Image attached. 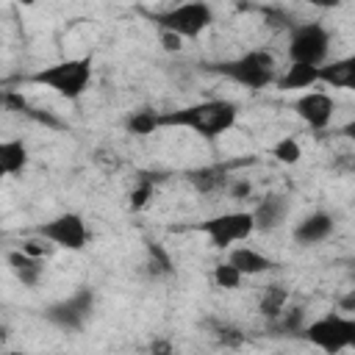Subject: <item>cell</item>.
<instances>
[{
	"mask_svg": "<svg viewBox=\"0 0 355 355\" xmlns=\"http://www.w3.org/2000/svg\"><path fill=\"white\" fill-rule=\"evenodd\" d=\"M239 119V105L230 100H200L161 114V128H186L202 139H219Z\"/></svg>",
	"mask_w": 355,
	"mask_h": 355,
	"instance_id": "6da1fadb",
	"label": "cell"
},
{
	"mask_svg": "<svg viewBox=\"0 0 355 355\" xmlns=\"http://www.w3.org/2000/svg\"><path fill=\"white\" fill-rule=\"evenodd\" d=\"M208 69L244 86V89H266V86L277 83V67H275V55L269 50H250L239 58L211 64Z\"/></svg>",
	"mask_w": 355,
	"mask_h": 355,
	"instance_id": "7a4b0ae2",
	"label": "cell"
},
{
	"mask_svg": "<svg viewBox=\"0 0 355 355\" xmlns=\"http://www.w3.org/2000/svg\"><path fill=\"white\" fill-rule=\"evenodd\" d=\"M31 83L47 86L64 100H78L92 83V58H67L28 75Z\"/></svg>",
	"mask_w": 355,
	"mask_h": 355,
	"instance_id": "3957f363",
	"label": "cell"
},
{
	"mask_svg": "<svg viewBox=\"0 0 355 355\" xmlns=\"http://www.w3.org/2000/svg\"><path fill=\"white\" fill-rule=\"evenodd\" d=\"M300 336L308 344L319 347L324 355H338L344 349H352V344H355V319H349L344 313H324V316L313 319L311 324H305V330Z\"/></svg>",
	"mask_w": 355,
	"mask_h": 355,
	"instance_id": "277c9868",
	"label": "cell"
},
{
	"mask_svg": "<svg viewBox=\"0 0 355 355\" xmlns=\"http://www.w3.org/2000/svg\"><path fill=\"white\" fill-rule=\"evenodd\" d=\"M330 53V33L319 22H302L291 28L288 36V58L291 64H308V67H324V58Z\"/></svg>",
	"mask_w": 355,
	"mask_h": 355,
	"instance_id": "5b68a950",
	"label": "cell"
},
{
	"mask_svg": "<svg viewBox=\"0 0 355 355\" xmlns=\"http://www.w3.org/2000/svg\"><path fill=\"white\" fill-rule=\"evenodd\" d=\"M197 230L205 233L216 250H227L255 233V216H252V211H227V214L200 222Z\"/></svg>",
	"mask_w": 355,
	"mask_h": 355,
	"instance_id": "8992f818",
	"label": "cell"
},
{
	"mask_svg": "<svg viewBox=\"0 0 355 355\" xmlns=\"http://www.w3.org/2000/svg\"><path fill=\"white\" fill-rule=\"evenodd\" d=\"M211 22H214V11L208 3H183L158 17V28L180 39H197Z\"/></svg>",
	"mask_w": 355,
	"mask_h": 355,
	"instance_id": "52a82bcc",
	"label": "cell"
},
{
	"mask_svg": "<svg viewBox=\"0 0 355 355\" xmlns=\"http://www.w3.org/2000/svg\"><path fill=\"white\" fill-rule=\"evenodd\" d=\"M92 308H94V291L89 286H80L69 297L47 305L44 308V319L50 324L61 327V330H80L89 322Z\"/></svg>",
	"mask_w": 355,
	"mask_h": 355,
	"instance_id": "ba28073f",
	"label": "cell"
},
{
	"mask_svg": "<svg viewBox=\"0 0 355 355\" xmlns=\"http://www.w3.org/2000/svg\"><path fill=\"white\" fill-rule=\"evenodd\" d=\"M36 233H39L44 241H50L53 247L72 250V252H78V250H83V247L89 244V227H86L83 216H80V214H72V211L58 214V216L42 222V225L36 227Z\"/></svg>",
	"mask_w": 355,
	"mask_h": 355,
	"instance_id": "9c48e42d",
	"label": "cell"
},
{
	"mask_svg": "<svg viewBox=\"0 0 355 355\" xmlns=\"http://www.w3.org/2000/svg\"><path fill=\"white\" fill-rule=\"evenodd\" d=\"M294 114L311 128V130H324L333 122L336 114V100L324 92H305L294 100Z\"/></svg>",
	"mask_w": 355,
	"mask_h": 355,
	"instance_id": "30bf717a",
	"label": "cell"
},
{
	"mask_svg": "<svg viewBox=\"0 0 355 355\" xmlns=\"http://www.w3.org/2000/svg\"><path fill=\"white\" fill-rule=\"evenodd\" d=\"M333 225H336V222H333V216H330L327 211H313V214H308L305 219L297 222V227L291 230V236H294L297 244L311 247V244L324 241V239L333 233Z\"/></svg>",
	"mask_w": 355,
	"mask_h": 355,
	"instance_id": "8fae6325",
	"label": "cell"
},
{
	"mask_svg": "<svg viewBox=\"0 0 355 355\" xmlns=\"http://www.w3.org/2000/svg\"><path fill=\"white\" fill-rule=\"evenodd\" d=\"M319 83H324L330 89H349V92H355V53L319 67Z\"/></svg>",
	"mask_w": 355,
	"mask_h": 355,
	"instance_id": "7c38bea8",
	"label": "cell"
},
{
	"mask_svg": "<svg viewBox=\"0 0 355 355\" xmlns=\"http://www.w3.org/2000/svg\"><path fill=\"white\" fill-rule=\"evenodd\" d=\"M286 214H288V200L286 197H280V194H272V197H263L258 205H255V211H252V216H255V230H275V227H280L283 225V219H286Z\"/></svg>",
	"mask_w": 355,
	"mask_h": 355,
	"instance_id": "4fadbf2b",
	"label": "cell"
},
{
	"mask_svg": "<svg viewBox=\"0 0 355 355\" xmlns=\"http://www.w3.org/2000/svg\"><path fill=\"white\" fill-rule=\"evenodd\" d=\"M6 263H8V269L14 272V277L22 283V286H28V288H33L39 280H42V258H33V255H28V252H22V250H11L8 255H6Z\"/></svg>",
	"mask_w": 355,
	"mask_h": 355,
	"instance_id": "5bb4252c",
	"label": "cell"
},
{
	"mask_svg": "<svg viewBox=\"0 0 355 355\" xmlns=\"http://www.w3.org/2000/svg\"><path fill=\"white\" fill-rule=\"evenodd\" d=\"M227 261L241 272V275H261V272H269L272 266H275V261L272 258H266L263 252H258V250H252V247H233L230 250V255H227Z\"/></svg>",
	"mask_w": 355,
	"mask_h": 355,
	"instance_id": "9a60e30c",
	"label": "cell"
},
{
	"mask_svg": "<svg viewBox=\"0 0 355 355\" xmlns=\"http://www.w3.org/2000/svg\"><path fill=\"white\" fill-rule=\"evenodd\" d=\"M319 83V67L308 64H291L283 75H277V89L280 92H294V89H311Z\"/></svg>",
	"mask_w": 355,
	"mask_h": 355,
	"instance_id": "2e32d148",
	"label": "cell"
},
{
	"mask_svg": "<svg viewBox=\"0 0 355 355\" xmlns=\"http://www.w3.org/2000/svg\"><path fill=\"white\" fill-rule=\"evenodd\" d=\"M28 166V147L19 139L0 144V172L3 175H19Z\"/></svg>",
	"mask_w": 355,
	"mask_h": 355,
	"instance_id": "e0dca14e",
	"label": "cell"
},
{
	"mask_svg": "<svg viewBox=\"0 0 355 355\" xmlns=\"http://www.w3.org/2000/svg\"><path fill=\"white\" fill-rule=\"evenodd\" d=\"M186 180L200 194H211V191H216V189H222L227 183V175H225V166H200V169L186 172Z\"/></svg>",
	"mask_w": 355,
	"mask_h": 355,
	"instance_id": "ac0fdd59",
	"label": "cell"
},
{
	"mask_svg": "<svg viewBox=\"0 0 355 355\" xmlns=\"http://www.w3.org/2000/svg\"><path fill=\"white\" fill-rule=\"evenodd\" d=\"M286 302H288V291L277 283L266 286V291L261 294V302H258V311L266 316V319H280L283 311H286Z\"/></svg>",
	"mask_w": 355,
	"mask_h": 355,
	"instance_id": "d6986e66",
	"label": "cell"
},
{
	"mask_svg": "<svg viewBox=\"0 0 355 355\" xmlns=\"http://www.w3.org/2000/svg\"><path fill=\"white\" fill-rule=\"evenodd\" d=\"M125 128L133 133V136H147V133H155V128H161V114L150 111V108H141L136 114L128 116Z\"/></svg>",
	"mask_w": 355,
	"mask_h": 355,
	"instance_id": "ffe728a7",
	"label": "cell"
},
{
	"mask_svg": "<svg viewBox=\"0 0 355 355\" xmlns=\"http://www.w3.org/2000/svg\"><path fill=\"white\" fill-rule=\"evenodd\" d=\"M272 155H275V161H280V164H286V166H294V164L302 158V147H300V141H297L294 136H286V139H280V141L272 147Z\"/></svg>",
	"mask_w": 355,
	"mask_h": 355,
	"instance_id": "44dd1931",
	"label": "cell"
},
{
	"mask_svg": "<svg viewBox=\"0 0 355 355\" xmlns=\"http://www.w3.org/2000/svg\"><path fill=\"white\" fill-rule=\"evenodd\" d=\"M147 266H150V275H155V277L172 272V261H169L166 250L158 244H147Z\"/></svg>",
	"mask_w": 355,
	"mask_h": 355,
	"instance_id": "7402d4cb",
	"label": "cell"
},
{
	"mask_svg": "<svg viewBox=\"0 0 355 355\" xmlns=\"http://www.w3.org/2000/svg\"><path fill=\"white\" fill-rule=\"evenodd\" d=\"M241 277H244V275H241L230 261H225V263H216V266H214V283H216L219 288H227V291H230V288H239Z\"/></svg>",
	"mask_w": 355,
	"mask_h": 355,
	"instance_id": "603a6c76",
	"label": "cell"
},
{
	"mask_svg": "<svg viewBox=\"0 0 355 355\" xmlns=\"http://www.w3.org/2000/svg\"><path fill=\"white\" fill-rule=\"evenodd\" d=\"M280 330L300 336V333L305 330V311H302V308H288V311H283V316H280Z\"/></svg>",
	"mask_w": 355,
	"mask_h": 355,
	"instance_id": "cb8c5ba5",
	"label": "cell"
},
{
	"mask_svg": "<svg viewBox=\"0 0 355 355\" xmlns=\"http://www.w3.org/2000/svg\"><path fill=\"white\" fill-rule=\"evenodd\" d=\"M153 191H155V183H153L150 178H141V180H139V186H136V189L130 191V208H133V211L144 208V205L150 202Z\"/></svg>",
	"mask_w": 355,
	"mask_h": 355,
	"instance_id": "d4e9b609",
	"label": "cell"
},
{
	"mask_svg": "<svg viewBox=\"0 0 355 355\" xmlns=\"http://www.w3.org/2000/svg\"><path fill=\"white\" fill-rule=\"evenodd\" d=\"M214 330H216V338H219L225 347H239V344L244 341V333H239V330L230 327V324H216Z\"/></svg>",
	"mask_w": 355,
	"mask_h": 355,
	"instance_id": "484cf974",
	"label": "cell"
},
{
	"mask_svg": "<svg viewBox=\"0 0 355 355\" xmlns=\"http://www.w3.org/2000/svg\"><path fill=\"white\" fill-rule=\"evenodd\" d=\"M227 191H230V197H233V200H244V197H250V191H252V186H250V183H247V180L241 178V180H236V183H230V189H227Z\"/></svg>",
	"mask_w": 355,
	"mask_h": 355,
	"instance_id": "4316f807",
	"label": "cell"
},
{
	"mask_svg": "<svg viewBox=\"0 0 355 355\" xmlns=\"http://www.w3.org/2000/svg\"><path fill=\"white\" fill-rule=\"evenodd\" d=\"M161 44H164V50L175 53V50H180V47H183V39H180V36H175V33L161 31Z\"/></svg>",
	"mask_w": 355,
	"mask_h": 355,
	"instance_id": "83f0119b",
	"label": "cell"
},
{
	"mask_svg": "<svg viewBox=\"0 0 355 355\" xmlns=\"http://www.w3.org/2000/svg\"><path fill=\"white\" fill-rule=\"evenodd\" d=\"M147 355H172V344H169L166 338H158V341H153V344H150Z\"/></svg>",
	"mask_w": 355,
	"mask_h": 355,
	"instance_id": "f1b7e54d",
	"label": "cell"
},
{
	"mask_svg": "<svg viewBox=\"0 0 355 355\" xmlns=\"http://www.w3.org/2000/svg\"><path fill=\"white\" fill-rule=\"evenodd\" d=\"M19 250H22V252H28V255H33V258L47 255V247H44V244H39V241H25Z\"/></svg>",
	"mask_w": 355,
	"mask_h": 355,
	"instance_id": "f546056e",
	"label": "cell"
},
{
	"mask_svg": "<svg viewBox=\"0 0 355 355\" xmlns=\"http://www.w3.org/2000/svg\"><path fill=\"white\" fill-rule=\"evenodd\" d=\"M338 308H341V311H355V288H349V291L338 300Z\"/></svg>",
	"mask_w": 355,
	"mask_h": 355,
	"instance_id": "4dcf8cb0",
	"label": "cell"
},
{
	"mask_svg": "<svg viewBox=\"0 0 355 355\" xmlns=\"http://www.w3.org/2000/svg\"><path fill=\"white\" fill-rule=\"evenodd\" d=\"M341 133H344V136H347L349 141H355V119H349V122H347V125L341 128Z\"/></svg>",
	"mask_w": 355,
	"mask_h": 355,
	"instance_id": "1f68e13d",
	"label": "cell"
},
{
	"mask_svg": "<svg viewBox=\"0 0 355 355\" xmlns=\"http://www.w3.org/2000/svg\"><path fill=\"white\" fill-rule=\"evenodd\" d=\"M349 277H352V280H355V266H352V269H349Z\"/></svg>",
	"mask_w": 355,
	"mask_h": 355,
	"instance_id": "d6a6232c",
	"label": "cell"
},
{
	"mask_svg": "<svg viewBox=\"0 0 355 355\" xmlns=\"http://www.w3.org/2000/svg\"><path fill=\"white\" fill-rule=\"evenodd\" d=\"M352 349H355V344H352Z\"/></svg>",
	"mask_w": 355,
	"mask_h": 355,
	"instance_id": "836d02e7",
	"label": "cell"
}]
</instances>
